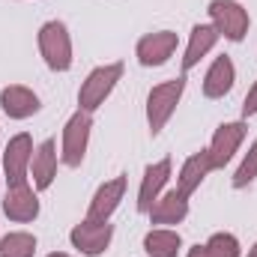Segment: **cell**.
<instances>
[{
  "mask_svg": "<svg viewBox=\"0 0 257 257\" xmlns=\"http://www.w3.org/2000/svg\"><path fill=\"white\" fill-rule=\"evenodd\" d=\"M183 90H186V78H174V81H165V84H156L147 96V123H150V135L156 138L165 123L171 120V114L177 111L180 99H183Z\"/></svg>",
  "mask_w": 257,
  "mask_h": 257,
  "instance_id": "cell-1",
  "label": "cell"
},
{
  "mask_svg": "<svg viewBox=\"0 0 257 257\" xmlns=\"http://www.w3.org/2000/svg\"><path fill=\"white\" fill-rule=\"evenodd\" d=\"M123 78V63H108V66H96L87 81L78 90V108L81 111H99L105 105V99L111 96V90L117 87V81Z\"/></svg>",
  "mask_w": 257,
  "mask_h": 257,
  "instance_id": "cell-2",
  "label": "cell"
},
{
  "mask_svg": "<svg viewBox=\"0 0 257 257\" xmlns=\"http://www.w3.org/2000/svg\"><path fill=\"white\" fill-rule=\"evenodd\" d=\"M39 54L51 72L72 69V39L63 21H48L39 27Z\"/></svg>",
  "mask_w": 257,
  "mask_h": 257,
  "instance_id": "cell-3",
  "label": "cell"
},
{
  "mask_svg": "<svg viewBox=\"0 0 257 257\" xmlns=\"http://www.w3.org/2000/svg\"><path fill=\"white\" fill-rule=\"evenodd\" d=\"M209 18H212V27L218 30V36H224L230 42H242L248 33V24H251L248 9H242L236 0H212Z\"/></svg>",
  "mask_w": 257,
  "mask_h": 257,
  "instance_id": "cell-4",
  "label": "cell"
},
{
  "mask_svg": "<svg viewBox=\"0 0 257 257\" xmlns=\"http://www.w3.org/2000/svg\"><path fill=\"white\" fill-rule=\"evenodd\" d=\"M90 128H93V114L90 111H81L78 108L69 117V123L63 128V153H60L66 168H78L84 162L87 144H90Z\"/></svg>",
  "mask_w": 257,
  "mask_h": 257,
  "instance_id": "cell-5",
  "label": "cell"
},
{
  "mask_svg": "<svg viewBox=\"0 0 257 257\" xmlns=\"http://www.w3.org/2000/svg\"><path fill=\"white\" fill-rule=\"evenodd\" d=\"M30 159H33V138L27 132H21L6 144V153H3V171H6L9 186H27Z\"/></svg>",
  "mask_w": 257,
  "mask_h": 257,
  "instance_id": "cell-6",
  "label": "cell"
},
{
  "mask_svg": "<svg viewBox=\"0 0 257 257\" xmlns=\"http://www.w3.org/2000/svg\"><path fill=\"white\" fill-rule=\"evenodd\" d=\"M111 236H114V224H108V221H90V218H84L81 224H75L72 233H69L72 245L87 257L102 254L111 245Z\"/></svg>",
  "mask_w": 257,
  "mask_h": 257,
  "instance_id": "cell-7",
  "label": "cell"
},
{
  "mask_svg": "<svg viewBox=\"0 0 257 257\" xmlns=\"http://www.w3.org/2000/svg\"><path fill=\"white\" fill-rule=\"evenodd\" d=\"M245 141V123H221L212 135V144H209V159H212V168H224L233 153L239 150V144Z\"/></svg>",
  "mask_w": 257,
  "mask_h": 257,
  "instance_id": "cell-8",
  "label": "cell"
},
{
  "mask_svg": "<svg viewBox=\"0 0 257 257\" xmlns=\"http://www.w3.org/2000/svg\"><path fill=\"white\" fill-rule=\"evenodd\" d=\"M180 39L174 30H159V33H147L141 42H138V60L141 66H162L168 63V57L177 51Z\"/></svg>",
  "mask_w": 257,
  "mask_h": 257,
  "instance_id": "cell-9",
  "label": "cell"
},
{
  "mask_svg": "<svg viewBox=\"0 0 257 257\" xmlns=\"http://www.w3.org/2000/svg\"><path fill=\"white\" fill-rule=\"evenodd\" d=\"M126 186H128V180L123 174L114 177V180H108L105 186H99V192L93 194V200H90L87 218H90V221H108V218L114 215V209L120 206V200H123V194H126Z\"/></svg>",
  "mask_w": 257,
  "mask_h": 257,
  "instance_id": "cell-10",
  "label": "cell"
},
{
  "mask_svg": "<svg viewBox=\"0 0 257 257\" xmlns=\"http://www.w3.org/2000/svg\"><path fill=\"white\" fill-rule=\"evenodd\" d=\"M0 108L6 117L12 120H27L39 111V96L30 90V87H21V84H9L0 90Z\"/></svg>",
  "mask_w": 257,
  "mask_h": 257,
  "instance_id": "cell-11",
  "label": "cell"
},
{
  "mask_svg": "<svg viewBox=\"0 0 257 257\" xmlns=\"http://www.w3.org/2000/svg\"><path fill=\"white\" fill-rule=\"evenodd\" d=\"M3 212L12 221H33L39 215V197L30 186H9L3 197Z\"/></svg>",
  "mask_w": 257,
  "mask_h": 257,
  "instance_id": "cell-12",
  "label": "cell"
},
{
  "mask_svg": "<svg viewBox=\"0 0 257 257\" xmlns=\"http://www.w3.org/2000/svg\"><path fill=\"white\" fill-rule=\"evenodd\" d=\"M171 180V159H162L156 165H147L141 189H138V212H150V206L156 203V197L162 194L165 183Z\"/></svg>",
  "mask_w": 257,
  "mask_h": 257,
  "instance_id": "cell-13",
  "label": "cell"
},
{
  "mask_svg": "<svg viewBox=\"0 0 257 257\" xmlns=\"http://www.w3.org/2000/svg\"><path fill=\"white\" fill-rule=\"evenodd\" d=\"M186 215H189V197L183 192H177V189L159 194L156 203L150 206V221H153V224H162V227L180 224Z\"/></svg>",
  "mask_w": 257,
  "mask_h": 257,
  "instance_id": "cell-14",
  "label": "cell"
},
{
  "mask_svg": "<svg viewBox=\"0 0 257 257\" xmlns=\"http://www.w3.org/2000/svg\"><path fill=\"white\" fill-rule=\"evenodd\" d=\"M236 81V69H233V60L224 54V57H215V63L206 69V78H203V96L206 99H224L230 93Z\"/></svg>",
  "mask_w": 257,
  "mask_h": 257,
  "instance_id": "cell-15",
  "label": "cell"
},
{
  "mask_svg": "<svg viewBox=\"0 0 257 257\" xmlns=\"http://www.w3.org/2000/svg\"><path fill=\"white\" fill-rule=\"evenodd\" d=\"M54 141H42L36 150H33V159H30V171H33V186L39 192L51 189L54 177H57V153H54Z\"/></svg>",
  "mask_w": 257,
  "mask_h": 257,
  "instance_id": "cell-16",
  "label": "cell"
},
{
  "mask_svg": "<svg viewBox=\"0 0 257 257\" xmlns=\"http://www.w3.org/2000/svg\"><path fill=\"white\" fill-rule=\"evenodd\" d=\"M212 171V159H209V153L206 150H200V153H194L189 156L186 162H183V168H180V177H177V192H183L186 197L192 192L200 189V183L206 180V174Z\"/></svg>",
  "mask_w": 257,
  "mask_h": 257,
  "instance_id": "cell-17",
  "label": "cell"
},
{
  "mask_svg": "<svg viewBox=\"0 0 257 257\" xmlns=\"http://www.w3.org/2000/svg\"><path fill=\"white\" fill-rule=\"evenodd\" d=\"M218 42V30L212 24H194L192 36H189V48H186V57H183V72H189L200 63V57H206Z\"/></svg>",
  "mask_w": 257,
  "mask_h": 257,
  "instance_id": "cell-18",
  "label": "cell"
},
{
  "mask_svg": "<svg viewBox=\"0 0 257 257\" xmlns=\"http://www.w3.org/2000/svg\"><path fill=\"white\" fill-rule=\"evenodd\" d=\"M144 248L150 257H177L183 248V239L177 230H168V227H156L144 236Z\"/></svg>",
  "mask_w": 257,
  "mask_h": 257,
  "instance_id": "cell-19",
  "label": "cell"
},
{
  "mask_svg": "<svg viewBox=\"0 0 257 257\" xmlns=\"http://www.w3.org/2000/svg\"><path fill=\"white\" fill-rule=\"evenodd\" d=\"M186 257H239V239L233 233H212L209 242L194 245Z\"/></svg>",
  "mask_w": 257,
  "mask_h": 257,
  "instance_id": "cell-20",
  "label": "cell"
},
{
  "mask_svg": "<svg viewBox=\"0 0 257 257\" xmlns=\"http://www.w3.org/2000/svg\"><path fill=\"white\" fill-rule=\"evenodd\" d=\"M36 254V236L15 230L0 239V257H33Z\"/></svg>",
  "mask_w": 257,
  "mask_h": 257,
  "instance_id": "cell-21",
  "label": "cell"
},
{
  "mask_svg": "<svg viewBox=\"0 0 257 257\" xmlns=\"http://www.w3.org/2000/svg\"><path fill=\"white\" fill-rule=\"evenodd\" d=\"M254 177H257V141L248 147L242 165H239L236 174H233V189H245L248 183H254Z\"/></svg>",
  "mask_w": 257,
  "mask_h": 257,
  "instance_id": "cell-22",
  "label": "cell"
},
{
  "mask_svg": "<svg viewBox=\"0 0 257 257\" xmlns=\"http://www.w3.org/2000/svg\"><path fill=\"white\" fill-rule=\"evenodd\" d=\"M254 114H257V81L251 84V90L242 102V117H254Z\"/></svg>",
  "mask_w": 257,
  "mask_h": 257,
  "instance_id": "cell-23",
  "label": "cell"
},
{
  "mask_svg": "<svg viewBox=\"0 0 257 257\" xmlns=\"http://www.w3.org/2000/svg\"><path fill=\"white\" fill-rule=\"evenodd\" d=\"M248 257H257V242L251 245V251H248Z\"/></svg>",
  "mask_w": 257,
  "mask_h": 257,
  "instance_id": "cell-24",
  "label": "cell"
},
{
  "mask_svg": "<svg viewBox=\"0 0 257 257\" xmlns=\"http://www.w3.org/2000/svg\"><path fill=\"white\" fill-rule=\"evenodd\" d=\"M48 257H69V254H63V251H54V254H48Z\"/></svg>",
  "mask_w": 257,
  "mask_h": 257,
  "instance_id": "cell-25",
  "label": "cell"
}]
</instances>
